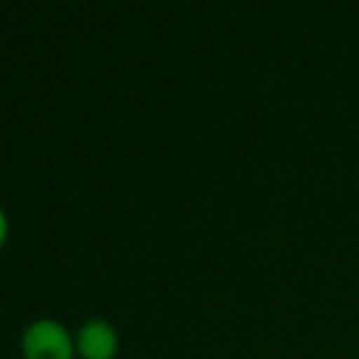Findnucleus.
Segmentation results:
<instances>
[{
	"label": "nucleus",
	"mask_w": 359,
	"mask_h": 359,
	"mask_svg": "<svg viewBox=\"0 0 359 359\" xmlns=\"http://www.w3.org/2000/svg\"><path fill=\"white\" fill-rule=\"evenodd\" d=\"M6 238H8V213H6V208L0 205V250H3Z\"/></svg>",
	"instance_id": "7ed1b4c3"
},
{
	"label": "nucleus",
	"mask_w": 359,
	"mask_h": 359,
	"mask_svg": "<svg viewBox=\"0 0 359 359\" xmlns=\"http://www.w3.org/2000/svg\"><path fill=\"white\" fill-rule=\"evenodd\" d=\"M20 351L22 359H76V331L53 314H36L20 331Z\"/></svg>",
	"instance_id": "f257e3e1"
},
{
	"label": "nucleus",
	"mask_w": 359,
	"mask_h": 359,
	"mask_svg": "<svg viewBox=\"0 0 359 359\" xmlns=\"http://www.w3.org/2000/svg\"><path fill=\"white\" fill-rule=\"evenodd\" d=\"M121 348V337L112 320L101 314H90L76 328V353L79 359H115Z\"/></svg>",
	"instance_id": "f03ea898"
}]
</instances>
